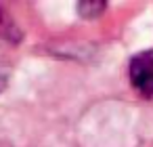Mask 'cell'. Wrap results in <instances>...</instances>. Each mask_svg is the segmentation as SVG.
Wrapping results in <instances>:
<instances>
[{"label":"cell","instance_id":"3","mask_svg":"<svg viewBox=\"0 0 153 147\" xmlns=\"http://www.w3.org/2000/svg\"><path fill=\"white\" fill-rule=\"evenodd\" d=\"M80 11H82L86 17H97L99 11H103V4H82Z\"/></svg>","mask_w":153,"mask_h":147},{"label":"cell","instance_id":"2","mask_svg":"<svg viewBox=\"0 0 153 147\" xmlns=\"http://www.w3.org/2000/svg\"><path fill=\"white\" fill-rule=\"evenodd\" d=\"M0 40L13 42V23L2 11H0Z\"/></svg>","mask_w":153,"mask_h":147},{"label":"cell","instance_id":"1","mask_svg":"<svg viewBox=\"0 0 153 147\" xmlns=\"http://www.w3.org/2000/svg\"><path fill=\"white\" fill-rule=\"evenodd\" d=\"M130 82L143 97H153V49L143 51L132 57L130 67Z\"/></svg>","mask_w":153,"mask_h":147}]
</instances>
